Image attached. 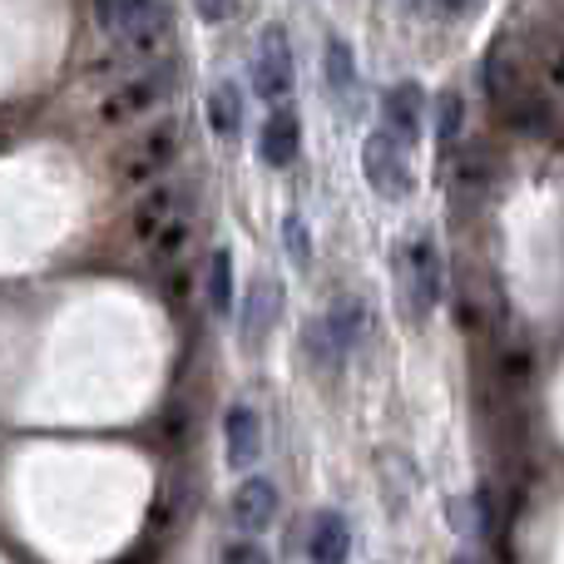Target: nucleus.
I'll return each mask as SVG.
<instances>
[{
    "instance_id": "393cba45",
    "label": "nucleus",
    "mask_w": 564,
    "mask_h": 564,
    "mask_svg": "<svg viewBox=\"0 0 564 564\" xmlns=\"http://www.w3.org/2000/svg\"><path fill=\"white\" fill-rule=\"evenodd\" d=\"M411 6L426 10V15H436V20H466L480 0H411Z\"/></svg>"
},
{
    "instance_id": "20e7f679",
    "label": "nucleus",
    "mask_w": 564,
    "mask_h": 564,
    "mask_svg": "<svg viewBox=\"0 0 564 564\" xmlns=\"http://www.w3.org/2000/svg\"><path fill=\"white\" fill-rule=\"evenodd\" d=\"M401 297H406L411 317H426L441 302V253L431 238L401 248Z\"/></svg>"
},
{
    "instance_id": "0eeeda50",
    "label": "nucleus",
    "mask_w": 564,
    "mask_h": 564,
    "mask_svg": "<svg viewBox=\"0 0 564 564\" xmlns=\"http://www.w3.org/2000/svg\"><path fill=\"white\" fill-rule=\"evenodd\" d=\"M178 218H188V184H159L144 188V198L134 204V238L139 243H154L159 234H164L169 224H178Z\"/></svg>"
},
{
    "instance_id": "dca6fc26",
    "label": "nucleus",
    "mask_w": 564,
    "mask_h": 564,
    "mask_svg": "<svg viewBox=\"0 0 564 564\" xmlns=\"http://www.w3.org/2000/svg\"><path fill=\"white\" fill-rule=\"evenodd\" d=\"M486 89H490V99H496V105H506V99H516L520 89H525V75H520L516 55H510L506 45L490 50V59H486Z\"/></svg>"
},
{
    "instance_id": "7ed1b4c3",
    "label": "nucleus",
    "mask_w": 564,
    "mask_h": 564,
    "mask_svg": "<svg viewBox=\"0 0 564 564\" xmlns=\"http://www.w3.org/2000/svg\"><path fill=\"white\" fill-rule=\"evenodd\" d=\"M169 95V69L164 65H144L139 75L119 79L105 99H99V119L105 124H129V119H144L154 105H164Z\"/></svg>"
},
{
    "instance_id": "6e6552de",
    "label": "nucleus",
    "mask_w": 564,
    "mask_h": 564,
    "mask_svg": "<svg viewBox=\"0 0 564 564\" xmlns=\"http://www.w3.org/2000/svg\"><path fill=\"white\" fill-rule=\"evenodd\" d=\"M322 327H327L332 347H337L341 357H347V351H367V341H371V307L361 297H332Z\"/></svg>"
},
{
    "instance_id": "9b49d317",
    "label": "nucleus",
    "mask_w": 564,
    "mask_h": 564,
    "mask_svg": "<svg viewBox=\"0 0 564 564\" xmlns=\"http://www.w3.org/2000/svg\"><path fill=\"white\" fill-rule=\"evenodd\" d=\"M234 520H238V530H248V535H263V530L278 520V490L268 486V480H243L234 496Z\"/></svg>"
},
{
    "instance_id": "5701e85b",
    "label": "nucleus",
    "mask_w": 564,
    "mask_h": 564,
    "mask_svg": "<svg viewBox=\"0 0 564 564\" xmlns=\"http://www.w3.org/2000/svg\"><path fill=\"white\" fill-rule=\"evenodd\" d=\"M490 178V154L486 149H466L456 164V188H486Z\"/></svg>"
},
{
    "instance_id": "4be33fe9",
    "label": "nucleus",
    "mask_w": 564,
    "mask_h": 564,
    "mask_svg": "<svg viewBox=\"0 0 564 564\" xmlns=\"http://www.w3.org/2000/svg\"><path fill=\"white\" fill-rule=\"evenodd\" d=\"M302 351H307V361L317 371H332V361L341 357V351L332 347V337H327V327H322V322H312V327H307V337H302Z\"/></svg>"
},
{
    "instance_id": "9d476101",
    "label": "nucleus",
    "mask_w": 564,
    "mask_h": 564,
    "mask_svg": "<svg viewBox=\"0 0 564 564\" xmlns=\"http://www.w3.org/2000/svg\"><path fill=\"white\" fill-rule=\"evenodd\" d=\"M302 149V124L292 109H273L263 124V134H258V159H263L268 169H288L292 159H297Z\"/></svg>"
},
{
    "instance_id": "4468645a",
    "label": "nucleus",
    "mask_w": 564,
    "mask_h": 564,
    "mask_svg": "<svg viewBox=\"0 0 564 564\" xmlns=\"http://www.w3.org/2000/svg\"><path fill=\"white\" fill-rule=\"evenodd\" d=\"M208 129H214L218 139H234L238 129H243V95H238V85H214L208 89Z\"/></svg>"
},
{
    "instance_id": "f3484780",
    "label": "nucleus",
    "mask_w": 564,
    "mask_h": 564,
    "mask_svg": "<svg viewBox=\"0 0 564 564\" xmlns=\"http://www.w3.org/2000/svg\"><path fill=\"white\" fill-rule=\"evenodd\" d=\"M506 119L516 129H525V134H545L550 124H555V109H550V99H540L535 89H520L516 99H506Z\"/></svg>"
},
{
    "instance_id": "1a4fd4ad",
    "label": "nucleus",
    "mask_w": 564,
    "mask_h": 564,
    "mask_svg": "<svg viewBox=\"0 0 564 564\" xmlns=\"http://www.w3.org/2000/svg\"><path fill=\"white\" fill-rule=\"evenodd\" d=\"M421 109H426V95H421V85H411V79L391 85L387 99H381V119H387V134L397 139L401 149L421 139Z\"/></svg>"
},
{
    "instance_id": "aec40b11",
    "label": "nucleus",
    "mask_w": 564,
    "mask_h": 564,
    "mask_svg": "<svg viewBox=\"0 0 564 564\" xmlns=\"http://www.w3.org/2000/svg\"><path fill=\"white\" fill-rule=\"evenodd\" d=\"M208 302H214V312L234 307V258H228V248L208 258Z\"/></svg>"
},
{
    "instance_id": "f257e3e1",
    "label": "nucleus",
    "mask_w": 564,
    "mask_h": 564,
    "mask_svg": "<svg viewBox=\"0 0 564 564\" xmlns=\"http://www.w3.org/2000/svg\"><path fill=\"white\" fill-rule=\"evenodd\" d=\"M95 20L115 40L119 55L129 59V69L154 65L169 50V35H174L164 0H95Z\"/></svg>"
},
{
    "instance_id": "423d86ee",
    "label": "nucleus",
    "mask_w": 564,
    "mask_h": 564,
    "mask_svg": "<svg viewBox=\"0 0 564 564\" xmlns=\"http://www.w3.org/2000/svg\"><path fill=\"white\" fill-rule=\"evenodd\" d=\"M253 89L268 99V105H282L292 95V45L288 30L268 25L258 35V55H253Z\"/></svg>"
},
{
    "instance_id": "412c9836",
    "label": "nucleus",
    "mask_w": 564,
    "mask_h": 564,
    "mask_svg": "<svg viewBox=\"0 0 564 564\" xmlns=\"http://www.w3.org/2000/svg\"><path fill=\"white\" fill-rule=\"evenodd\" d=\"M460 129H466V99H460L456 89H451V95H441V99H436V134H441V144L456 149Z\"/></svg>"
},
{
    "instance_id": "ddd939ff",
    "label": "nucleus",
    "mask_w": 564,
    "mask_h": 564,
    "mask_svg": "<svg viewBox=\"0 0 564 564\" xmlns=\"http://www.w3.org/2000/svg\"><path fill=\"white\" fill-rule=\"evenodd\" d=\"M224 436H228V466L248 470L258 460V446H263V421H258L248 406H234L224 416Z\"/></svg>"
},
{
    "instance_id": "6ab92c4d",
    "label": "nucleus",
    "mask_w": 564,
    "mask_h": 564,
    "mask_svg": "<svg viewBox=\"0 0 564 564\" xmlns=\"http://www.w3.org/2000/svg\"><path fill=\"white\" fill-rule=\"evenodd\" d=\"M322 69H327L332 95H351V89H357V65H351V50L341 45V40H327V59H322Z\"/></svg>"
},
{
    "instance_id": "a878e982",
    "label": "nucleus",
    "mask_w": 564,
    "mask_h": 564,
    "mask_svg": "<svg viewBox=\"0 0 564 564\" xmlns=\"http://www.w3.org/2000/svg\"><path fill=\"white\" fill-rule=\"evenodd\" d=\"M224 564H268V555L258 545H248V540H238V545L224 550Z\"/></svg>"
},
{
    "instance_id": "bb28decb",
    "label": "nucleus",
    "mask_w": 564,
    "mask_h": 564,
    "mask_svg": "<svg viewBox=\"0 0 564 564\" xmlns=\"http://www.w3.org/2000/svg\"><path fill=\"white\" fill-rule=\"evenodd\" d=\"M198 6V15L204 20H224V15H234V0H194Z\"/></svg>"
},
{
    "instance_id": "f03ea898",
    "label": "nucleus",
    "mask_w": 564,
    "mask_h": 564,
    "mask_svg": "<svg viewBox=\"0 0 564 564\" xmlns=\"http://www.w3.org/2000/svg\"><path fill=\"white\" fill-rule=\"evenodd\" d=\"M178 139H184V129H178L174 119H159V124H149L139 139H129L115 154L119 184L144 188V184H154V178H164V169L178 159Z\"/></svg>"
},
{
    "instance_id": "2eb2a0df",
    "label": "nucleus",
    "mask_w": 564,
    "mask_h": 564,
    "mask_svg": "<svg viewBox=\"0 0 564 564\" xmlns=\"http://www.w3.org/2000/svg\"><path fill=\"white\" fill-rule=\"evenodd\" d=\"M278 302H282V288H278L273 278H263V282H253V288H248V317H243V337H248V347L258 341V332L273 327Z\"/></svg>"
},
{
    "instance_id": "a211bd4d",
    "label": "nucleus",
    "mask_w": 564,
    "mask_h": 564,
    "mask_svg": "<svg viewBox=\"0 0 564 564\" xmlns=\"http://www.w3.org/2000/svg\"><path fill=\"white\" fill-rule=\"evenodd\" d=\"M530 50H535L540 79H545L550 89H564V35H555V30H540Z\"/></svg>"
},
{
    "instance_id": "39448f33",
    "label": "nucleus",
    "mask_w": 564,
    "mask_h": 564,
    "mask_svg": "<svg viewBox=\"0 0 564 564\" xmlns=\"http://www.w3.org/2000/svg\"><path fill=\"white\" fill-rule=\"evenodd\" d=\"M361 174H367V184L377 188L381 198H406V188H411L406 149H401L387 129L367 134V144H361Z\"/></svg>"
},
{
    "instance_id": "b1692460",
    "label": "nucleus",
    "mask_w": 564,
    "mask_h": 564,
    "mask_svg": "<svg viewBox=\"0 0 564 564\" xmlns=\"http://www.w3.org/2000/svg\"><path fill=\"white\" fill-rule=\"evenodd\" d=\"M282 243H288V258L297 268H307L312 263V243H307V228H302V218L292 214L288 224H282Z\"/></svg>"
},
{
    "instance_id": "f8f14e48",
    "label": "nucleus",
    "mask_w": 564,
    "mask_h": 564,
    "mask_svg": "<svg viewBox=\"0 0 564 564\" xmlns=\"http://www.w3.org/2000/svg\"><path fill=\"white\" fill-rule=\"evenodd\" d=\"M307 555H312V564H347V555H351V530H347V520H341L337 510H322V516L312 520Z\"/></svg>"
}]
</instances>
